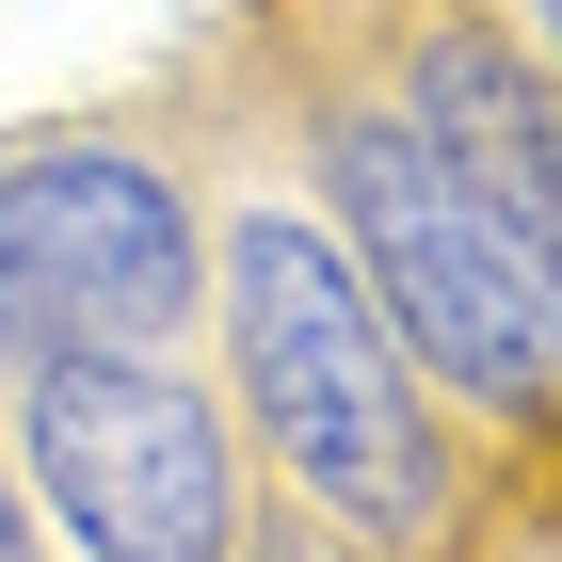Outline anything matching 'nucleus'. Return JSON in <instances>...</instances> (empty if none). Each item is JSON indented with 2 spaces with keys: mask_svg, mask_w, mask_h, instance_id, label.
<instances>
[{
  "mask_svg": "<svg viewBox=\"0 0 562 562\" xmlns=\"http://www.w3.org/2000/svg\"><path fill=\"white\" fill-rule=\"evenodd\" d=\"M193 353H210L241 450H258V498H290L305 530H338L370 562H482L498 547L482 434L434 402V370L402 353L370 273L338 258V225L273 161V130H258V161H210V305H193Z\"/></svg>",
  "mask_w": 562,
  "mask_h": 562,
  "instance_id": "1",
  "label": "nucleus"
},
{
  "mask_svg": "<svg viewBox=\"0 0 562 562\" xmlns=\"http://www.w3.org/2000/svg\"><path fill=\"white\" fill-rule=\"evenodd\" d=\"M258 81H273V161L338 225V258L370 273L434 402L482 434V467H562V225L482 161H450L305 16H258Z\"/></svg>",
  "mask_w": 562,
  "mask_h": 562,
  "instance_id": "2",
  "label": "nucleus"
},
{
  "mask_svg": "<svg viewBox=\"0 0 562 562\" xmlns=\"http://www.w3.org/2000/svg\"><path fill=\"white\" fill-rule=\"evenodd\" d=\"M193 305H210V145L177 113H48L0 145V386L193 338Z\"/></svg>",
  "mask_w": 562,
  "mask_h": 562,
  "instance_id": "3",
  "label": "nucleus"
},
{
  "mask_svg": "<svg viewBox=\"0 0 562 562\" xmlns=\"http://www.w3.org/2000/svg\"><path fill=\"white\" fill-rule=\"evenodd\" d=\"M0 450H16L48 562H241V530H258V450H241L193 338L16 370Z\"/></svg>",
  "mask_w": 562,
  "mask_h": 562,
  "instance_id": "4",
  "label": "nucleus"
},
{
  "mask_svg": "<svg viewBox=\"0 0 562 562\" xmlns=\"http://www.w3.org/2000/svg\"><path fill=\"white\" fill-rule=\"evenodd\" d=\"M273 16H305L322 48H353L450 161H482L498 193H530L562 225V65H530L482 0H273Z\"/></svg>",
  "mask_w": 562,
  "mask_h": 562,
  "instance_id": "5",
  "label": "nucleus"
},
{
  "mask_svg": "<svg viewBox=\"0 0 562 562\" xmlns=\"http://www.w3.org/2000/svg\"><path fill=\"white\" fill-rule=\"evenodd\" d=\"M241 562H370V547H338V530H305L290 498H258V530H241Z\"/></svg>",
  "mask_w": 562,
  "mask_h": 562,
  "instance_id": "6",
  "label": "nucleus"
},
{
  "mask_svg": "<svg viewBox=\"0 0 562 562\" xmlns=\"http://www.w3.org/2000/svg\"><path fill=\"white\" fill-rule=\"evenodd\" d=\"M482 16H498V33H515L530 65H562V0H482Z\"/></svg>",
  "mask_w": 562,
  "mask_h": 562,
  "instance_id": "7",
  "label": "nucleus"
},
{
  "mask_svg": "<svg viewBox=\"0 0 562 562\" xmlns=\"http://www.w3.org/2000/svg\"><path fill=\"white\" fill-rule=\"evenodd\" d=\"M0 562H48V530H33V498H16V450H0Z\"/></svg>",
  "mask_w": 562,
  "mask_h": 562,
  "instance_id": "8",
  "label": "nucleus"
}]
</instances>
